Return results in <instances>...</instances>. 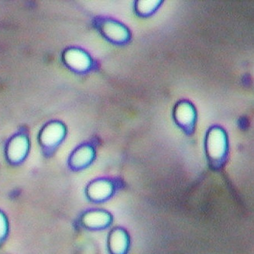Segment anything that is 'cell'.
Instances as JSON below:
<instances>
[{
    "mask_svg": "<svg viewBox=\"0 0 254 254\" xmlns=\"http://www.w3.org/2000/svg\"><path fill=\"white\" fill-rule=\"evenodd\" d=\"M100 145V138L96 136L80 142L68 155V169L73 173H79L89 169L96 161Z\"/></svg>",
    "mask_w": 254,
    "mask_h": 254,
    "instance_id": "obj_2",
    "label": "cell"
},
{
    "mask_svg": "<svg viewBox=\"0 0 254 254\" xmlns=\"http://www.w3.org/2000/svg\"><path fill=\"white\" fill-rule=\"evenodd\" d=\"M105 34L110 38L115 39L118 41H124L128 38V32L126 28L120 24L108 23L104 27Z\"/></svg>",
    "mask_w": 254,
    "mask_h": 254,
    "instance_id": "obj_10",
    "label": "cell"
},
{
    "mask_svg": "<svg viewBox=\"0 0 254 254\" xmlns=\"http://www.w3.org/2000/svg\"><path fill=\"white\" fill-rule=\"evenodd\" d=\"M68 129L64 123L49 122L39 131L38 137L40 149L45 157L51 158L67 137Z\"/></svg>",
    "mask_w": 254,
    "mask_h": 254,
    "instance_id": "obj_3",
    "label": "cell"
},
{
    "mask_svg": "<svg viewBox=\"0 0 254 254\" xmlns=\"http://www.w3.org/2000/svg\"><path fill=\"white\" fill-rule=\"evenodd\" d=\"M175 120L177 124L186 130L193 128L196 121V112L194 106L189 102L182 101L176 106Z\"/></svg>",
    "mask_w": 254,
    "mask_h": 254,
    "instance_id": "obj_7",
    "label": "cell"
},
{
    "mask_svg": "<svg viewBox=\"0 0 254 254\" xmlns=\"http://www.w3.org/2000/svg\"><path fill=\"white\" fill-rule=\"evenodd\" d=\"M30 140L26 133H19L12 137L6 145L5 153L9 163L15 165L23 162L30 150Z\"/></svg>",
    "mask_w": 254,
    "mask_h": 254,
    "instance_id": "obj_4",
    "label": "cell"
},
{
    "mask_svg": "<svg viewBox=\"0 0 254 254\" xmlns=\"http://www.w3.org/2000/svg\"><path fill=\"white\" fill-rule=\"evenodd\" d=\"M112 213L101 208H92L82 213L80 222L85 228L101 229L107 228L113 223Z\"/></svg>",
    "mask_w": 254,
    "mask_h": 254,
    "instance_id": "obj_5",
    "label": "cell"
},
{
    "mask_svg": "<svg viewBox=\"0 0 254 254\" xmlns=\"http://www.w3.org/2000/svg\"><path fill=\"white\" fill-rule=\"evenodd\" d=\"M124 186V180L120 176H98L87 184L84 193L91 202L104 203L112 198Z\"/></svg>",
    "mask_w": 254,
    "mask_h": 254,
    "instance_id": "obj_1",
    "label": "cell"
},
{
    "mask_svg": "<svg viewBox=\"0 0 254 254\" xmlns=\"http://www.w3.org/2000/svg\"><path fill=\"white\" fill-rule=\"evenodd\" d=\"M128 236L125 230L117 228L110 233L109 247L113 254H125L128 247Z\"/></svg>",
    "mask_w": 254,
    "mask_h": 254,
    "instance_id": "obj_8",
    "label": "cell"
},
{
    "mask_svg": "<svg viewBox=\"0 0 254 254\" xmlns=\"http://www.w3.org/2000/svg\"><path fill=\"white\" fill-rule=\"evenodd\" d=\"M162 3L158 1H145L138 2V11L142 14H150L151 12L157 9V8Z\"/></svg>",
    "mask_w": 254,
    "mask_h": 254,
    "instance_id": "obj_11",
    "label": "cell"
},
{
    "mask_svg": "<svg viewBox=\"0 0 254 254\" xmlns=\"http://www.w3.org/2000/svg\"><path fill=\"white\" fill-rule=\"evenodd\" d=\"M65 60L68 65L77 69H84L89 65V60L87 55L80 51H69L65 56Z\"/></svg>",
    "mask_w": 254,
    "mask_h": 254,
    "instance_id": "obj_9",
    "label": "cell"
},
{
    "mask_svg": "<svg viewBox=\"0 0 254 254\" xmlns=\"http://www.w3.org/2000/svg\"><path fill=\"white\" fill-rule=\"evenodd\" d=\"M207 150L212 159L222 160L226 154L227 141L225 133L222 129L212 128L208 133Z\"/></svg>",
    "mask_w": 254,
    "mask_h": 254,
    "instance_id": "obj_6",
    "label": "cell"
}]
</instances>
